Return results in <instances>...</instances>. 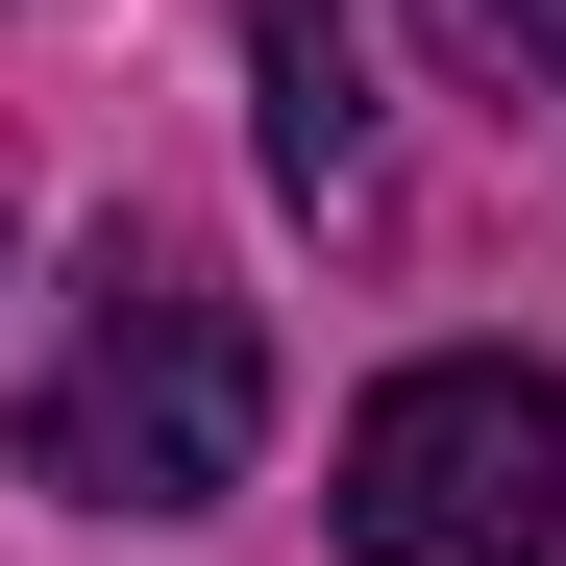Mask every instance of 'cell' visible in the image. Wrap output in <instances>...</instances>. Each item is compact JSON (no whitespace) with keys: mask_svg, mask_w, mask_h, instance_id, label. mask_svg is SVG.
<instances>
[{"mask_svg":"<svg viewBox=\"0 0 566 566\" xmlns=\"http://www.w3.org/2000/svg\"><path fill=\"white\" fill-rule=\"evenodd\" d=\"M271 468V321L198 247H99L74 271V345L25 369V493L74 517H222Z\"/></svg>","mask_w":566,"mask_h":566,"instance_id":"1","label":"cell"},{"mask_svg":"<svg viewBox=\"0 0 566 566\" xmlns=\"http://www.w3.org/2000/svg\"><path fill=\"white\" fill-rule=\"evenodd\" d=\"M542 542H566V369L419 345L345 419V566H542Z\"/></svg>","mask_w":566,"mask_h":566,"instance_id":"2","label":"cell"},{"mask_svg":"<svg viewBox=\"0 0 566 566\" xmlns=\"http://www.w3.org/2000/svg\"><path fill=\"white\" fill-rule=\"evenodd\" d=\"M247 124H271V198L296 222H369V0H247Z\"/></svg>","mask_w":566,"mask_h":566,"instance_id":"3","label":"cell"},{"mask_svg":"<svg viewBox=\"0 0 566 566\" xmlns=\"http://www.w3.org/2000/svg\"><path fill=\"white\" fill-rule=\"evenodd\" d=\"M443 50L493 74V99H566V0H443Z\"/></svg>","mask_w":566,"mask_h":566,"instance_id":"4","label":"cell"}]
</instances>
